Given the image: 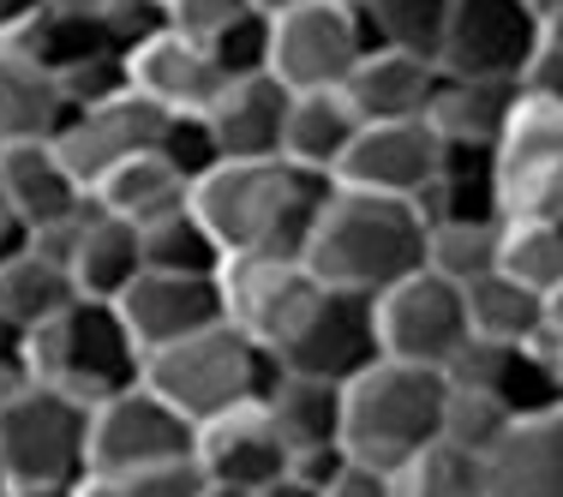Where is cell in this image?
Here are the masks:
<instances>
[{"label":"cell","mask_w":563,"mask_h":497,"mask_svg":"<svg viewBox=\"0 0 563 497\" xmlns=\"http://www.w3.org/2000/svg\"><path fill=\"white\" fill-rule=\"evenodd\" d=\"M324 497H401V486H396V467L347 455V462L336 467V479L324 486Z\"/></svg>","instance_id":"60d3db41"},{"label":"cell","mask_w":563,"mask_h":497,"mask_svg":"<svg viewBox=\"0 0 563 497\" xmlns=\"http://www.w3.org/2000/svg\"><path fill=\"white\" fill-rule=\"evenodd\" d=\"M378 335H384V360L450 372L455 354L474 342L467 288L426 264V270H413L408 281H396V288L378 294Z\"/></svg>","instance_id":"ba28073f"},{"label":"cell","mask_w":563,"mask_h":497,"mask_svg":"<svg viewBox=\"0 0 563 497\" xmlns=\"http://www.w3.org/2000/svg\"><path fill=\"white\" fill-rule=\"evenodd\" d=\"M504 276H516L533 294H563V228L558 222H504Z\"/></svg>","instance_id":"d590c367"},{"label":"cell","mask_w":563,"mask_h":497,"mask_svg":"<svg viewBox=\"0 0 563 497\" xmlns=\"http://www.w3.org/2000/svg\"><path fill=\"white\" fill-rule=\"evenodd\" d=\"M19 360H24V372H31V384L73 389L90 408L120 396V389H132V384H144V366H151V354L139 347V335L120 318V306L85 300V294H78L66 312L48 318V324L24 330Z\"/></svg>","instance_id":"3957f363"},{"label":"cell","mask_w":563,"mask_h":497,"mask_svg":"<svg viewBox=\"0 0 563 497\" xmlns=\"http://www.w3.org/2000/svg\"><path fill=\"white\" fill-rule=\"evenodd\" d=\"M66 90L43 60H31L24 48L0 43V144L24 139H55L66 126Z\"/></svg>","instance_id":"4316f807"},{"label":"cell","mask_w":563,"mask_h":497,"mask_svg":"<svg viewBox=\"0 0 563 497\" xmlns=\"http://www.w3.org/2000/svg\"><path fill=\"white\" fill-rule=\"evenodd\" d=\"M73 300H78L73 270H60V264L43 258L36 246L0 258V330L24 335L36 324H48L55 312H66Z\"/></svg>","instance_id":"f1b7e54d"},{"label":"cell","mask_w":563,"mask_h":497,"mask_svg":"<svg viewBox=\"0 0 563 497\" xmlns=\"http://www.w3.org/2000/svg\"><path fill=\"white\" fill-rule=\"evenodd\" d=\"M168 120H174L168 109H156L151 97L126 90V97H109V102H97V109L66 114V126L55 132V151H60V163L73 168V180L85 186V192H97L120 163H132V156H144V151H163Z\"/></svg>","instance_id":"7c38bea8"},{"label":"cell","mask_w":563,"mask_h":497,"mask_svg":"<svg viewBox=\"0 0 563 497\" xmlns=\"http://www.w3.org/2000/svg\"><path fill=\"white\" fill-rule=\"evenodd\" d=\"M450 12H455V0H378L366 12V24L378 48H413V55L438 60L450 36Z\"/></svg>","instance_id":"e575fe53"},{"label":"cell","mask_w":563,"mask_h":497,"mask_svg":"<svg viewBox=\"0 0 563 497\" xmlns=\"http://www.w3.org/2000/svg\"><path fill=\"white\" fill-rule=\"evenodd\" d=\"M120 318L132 324L144 354H163V347L186 342V335L228 324V288L222 276H174V270H144L120 294Z\"/></svg>","instance_id":"2e32d148"},{"label":"cell","mask_w":563,"mask_h":497,"mask_svg":"<svg viewBox=\"0 0 563 497\" xmlns=\"http://www.w3.org/2000/svg\"><path fill=\"white\" fill-rule=\"evenodd\" d=\"M198 450V426L151 384H132L90 408V474H144L186 462Z\"/></svg>","instance_id":"9c48e42d"},{"label":"cell","mask_w":563,"mask_h":497,"mask_svg":"<svg viewBox=\"0 0 563 497\" xmlns=\"http://www.w3.org/2000/svg\"><path fill=\"white\" fill-rule=\"evenodd\" d=\"M444 408H450V372L378 360L342 389V443L360 462L401 467L432 438H444Z\"/></svg>","instance_id":"277c9868"},{"label":"cell","mask_w":563,"mask_h":497,"mask_svg":"<svg viewBox=\"0 0 563 497\" xmlns=\"http://www.w3.org/2000/svg\"><path fill=\"white\" fill-rule=\"evenodd\" d=\"M126 73H132V90L151 97L156 109H168V114H205L210 102L222 97V85H228L217 48L180 36L174 24H168V31H156L151 43L132 48Z\"/></svg>","instance_id":"d6986e66"},{"label":"cell","mask_w":563,"mask_h":497,"mask_svg":"<svg viewBox=\"0 0 563 497\" xmlns=\"http://www.w3.org/2000/svg\"><path fill=\"white\" fill-rule=\"evenodd\" d=\"M545 48V12L533 0H455L438 66L462 78H528Z\"/></svg>","instance_id":"30bf717a"},{"label":"cell","mask_w":563,"mask_h":497,"mask_svg":"<svg viewBox=\"0 0 563 497\" xmlns=\"http://www.w3.org/2000/svg\"><path fill=\"white\" fill-rule=\"evenodd\" d=\"M509 426H516V413H509L498 396H486V389H467V384H450L444 438L467 443V450H479V455H492V450L509 438Z\"/></svg>","instance_id":"8d00e7d4"},{"label":"cell","mask_w":563,"mask_h":497,"mask_svg":"<svg viewBox=\"0 0 563 497\" xmlns=\"http://www.w3.org/2000/svg\"><path fill=\"white\" fill-rule=\"evenodd\" d=\"M444 163H450V144L438 139L432 120H366L336 168V186L384 192V198H420L444 174Z\"/></svg>","instance_id":"9a60e30c"},{"label":"cell","mask_w":563,"mask_h":497,"mask_svg":"<svg viewBox=\"0 0 563 497\" xmlns=\"http://www.w3.org/2000/svg\"><path fill=\"white\" fill-rule=\"evenodd\" d=\"M144 264H151V270H174V276H222L228 252L205 228V217L186 205V210H174V217L144 228Z\"/></svg>","instance_id":"d6a6232c"},{"label":"cell","mask_w":563,"mask_h":497,"mask_svg":"<svg viewBox=\"0 0 563 497\" xmlns=\"http://www.w3.org/2000/svg\"><path fill=\"white\" fill-rule=\"evenodd\" d=\"M151 264H144V228L109 217V210H97V222H90L85 246H78L73 258V281L85 300H120V294L132 288Z\"/></svg>","instance_id":"f546056e"},{"label":"cell","mask_w":563,"mask_h":497,"mask_svg":"<svg viewBox=\"0 0 563 497\" xmlns=\"http://www.w3.org/2000/svg\"><path fill=\"white\" fill-rule=\"evenodd\" d=\"M24 246H31V222H24L19 205L0 192V258H12V252H24Z\"/></svg>","instance_id":"f6af8a7d"},{"label":"cell","mask_w":563,"mask_h":497,"mask_svg":"<svg viewBox=\"0 0 563 497\" xmlns=\"http://www.w3.org/2000/svg\"><path fill=\"white\" fill-rule=\"evenodd\" d=\"M545 306H552L545 294L521 288L504 270L467 281V318H474V335H486V342H533L545 324Z\"/></svg>","instance_id":"1f68e13d"},{"label":"cell","mask_w":563,"mask_h":497,"mask_svg":"<svg viewBox=\"0 0 563 497\" xmlns=\"http://www.w3.org/2000/svg\"><path fill=\"white\" fill-rule=\"evenodd\" d=\"M545 48H563V0L545 7Z\"/></svg>","instance_id":"681fc988"},{"label":"cell","mask_w":563,"mask_h":497,"mask_svg":"<svg viewBox=\"0 0 563 497\" xmlns=\"http://www.w3.org/2000/svg\"><path fill=\"white\" fill-rule=\"evenodd\" d=\"M336 180L294 168L288 156L264 163H217L198 174L192 210L222 240L228 258H306Z\"/></svg>","instance_id":"6da1fadb"},{"label":"cell","mask_w":563,"mask_h":497,"mask_svg":"<svg viewBox=\"0 0 563 497\" xmlns=\"http://www.w3.org/2000/svg\"><path fill=\"white\" fill-rule=\"evenodd\" d=\"M205 497H264V492H246V486H210Z\"/></svg>","instance_id":"f5cc1de1"},{"label":"cell","mask_w":563,"mask_h":497,"mask_svg":"<svg viewBox=\"0 0 563 497\" xmlns=\"http://www.w3.org/2000/svg\"><path fill=\"white\" fill-rule=\"evenodd\" d=\"M24 389H31V372H24V360H19V335L0 330V413H7Z\"/></svg>","instance_id":"7bdbcfd3"},{"label":"cell","mask_w":563,"mask_h":497,"mask_svg":"<svg viewBox=\"0 0 563 497\" xmlns=\"http://www.w3.org/2000/svg\"><path fill=\"white\" fill-rule=\"evenodd\" d=\"M0 192L19 205V217L31 228L66 217L85 205V186L73 180V168L60 163L55 139H24V144H0Z\"/></svg>","instance_id":"cb8c5ba5"},{"label":"cell","mask_w":563,"mask_h":497,"mask_svg":"<svg viewBox=\"0 0 563 497\" xmlns=\"http://www.w3.org/2000/svg\"><path fill=\"white\" fill-rule=\"evenodd\" d=\"M48 0H0V43H19L36 19H43Z\"/></svg>","instance_id":"ee69618b"},{"label":"cell","mask_w":563,"mask_h":497,"mask_svg":"<svg viewBox=\"0 0 563 497\" xmlns=\"http://www.w3.org/2000/svg\"><path fill=\"white\" fill-rule=\"evenodd\" d=\"M276 378H282V354L264 347L258 335H246L234 318L163 347L144 366V384L163 389L192 426L217 420V413H234L246 401H264L276 389Z\"/></svg>","instance_id":"5b68a950"},{"label":"cell","mask_w":563,"mask_h":497,"mask_svg":"<svg viewBox=\"0 0 563 497\" xmlns=\"http://www.w3.org/2000/svg\"><path fill=\"white\" fill-rule=\"evenodd\" d=\"M366 120L354 114L347 90H294V109H288V132H282V156L306 174H324L336 180L347 144L360 139Z\"/></svg>","instance_id":"d4e9b609"},{"label":"cell","mask_w":563,"mask_h":497,"mask_svg":"<svg viewBox=\"0 0 563 497\" xmlns=\"http://www.w3.org/2000/svg\"><path fill=\"white\" fill-rule=\"evenodd\" d=\"M73 497H126V492H120V479H109V474H85L73 486Z\"/></svg>","instance_id":"7dc6e473"},{"label":"cell","mask_w":563,"mask_h":497,"mask_svg":"<svg viewBox=\"0 0 563 497\" xmlns=\"http://www.w3.org/2000/svg\"><path fill=\"white\" fill-rule=\"evenodd\" d=\"M252 7L264 12V19H276V12H288V7H300V0H252Z\"/></svg>","instance_id":"816d5d0a"},{"label":"cell","mask_w":563,"mask_h":497,"mask_svg":"<svg viewBox=\"0 0 563 497\" xmlns=\"http://www.w3.org/2000/svg\"><path fill=\"white\" fill-rule=\"evenodd\" d=\"M438 78L444 66L432 55H413V48H372L366 60L347 78V102L360 120H426L438 97Z\"/></svg>","instance_id":"7402d4cb"},{"label":"cell","mask_w":563,"mask_h":497,"mask_svg":"<svg viewBox=\"0 0 563 497\" xmlns=\"http://www.w3.org/2000/svg\"><path fill=\"white\" fill-rule=\"evenodd\" d=\"M450 384L498 396L516 420H533V413H545L563 401V372L545 360L540 342H486V335H474V342L455 354Z\"/></svg>","instance_id":"ac0fdd59"},{"label":"cell","mask_w":563,"mask_h":497,"mask_svg":"<svg viewBox=\"0 0 563 497\" xmlns=\"http://www.w3.org/2000/svg\"><path fill=\"white\" fill-rule=\"evenodd\" d=\"M0 462L12 486H78L90 474V401L31 384L0 413Z\"/></svg>","instance_id":"8992f818"},{"label":"cell","mask_w":563,"mask_h":497,"mask_svg":"<svg viewBox=\"0 0 563 497\" xmlns=\"http://www.w3.org/2000/svg\"><path fill=\"white\" fill-rule=\"evenodd\" d=\"M528 85L516 78H462V73H444L438 78V97H432V126L450 151H498L509 120H516Z\"/></svg>","instance_id":"44dd1931"},{"label":"cell","mask_w":563,"mask_h":497,"mask_svg":"<svg viewBox=\"0 0 563 497\" xmlns=\"http://www.w3.org/2000/svg\"><path fill=\"white\" fill-rule=\"evenodd\" d=\"M504 222H563V109L521 97L498 144Z\"/></svg>","instance_id":"8fae6325"},{"label":"cell","mask_w":563,"mask_h":497,"mask_svg":"<svg viewBox=\"0 0 563 497\" xmlns=\"http://www.w3.org/2000/svg\"><path fill=\"white\" fill-rule=\"evenodd\" d=\"M401 497H492V455L455 438H432L413 462L396 467Z\"/></svg>","instance_id":"4dcf8cb0"},{"label":"cell","mask_w":563,"mask_h":497,"mask_svg":"<svg viewBox=\"0 0 563 497\" xmlns=\"http://www.w3.org/2000/svg\"><path fill=\"white\" fill-rule=\"evenodd\" d=\"M246 19H258V7L252 0H168V24L180 36H192V43L217 48L228 31H240Z\"/></svg>","instance_id":"74e56055"},{"label":"cell","mask_w":563,"mask_h":497,"mask_svg":"<svg viewBox=\"0 0 563 497\" xmlns=\"http://www.w3.org/2000/svg\"><path fill=\"white\" fill-rule=\"evenodd\" d=\"M378 360H384L378 294H360V288H324L306 330L282 347L288 372H312V378H330V384H354Z\"/></svg>","instance_id":"5bb4252c"},{"label":"cell","mask_w":563,"mask_h":497,"mask_svg":"<svg viewBox=\"0 0 563 497\" xmlns=\"http://www.w3.org/2000/svg\"><path fill=\"white\" fill-rule=\"evenodd\" d=\"M222 288H228V318L282 354L306 330V318L318 312L330 281L306 258H228Z\"/></svg>","instance_id":"4fadbf2b"},{"label":"cell","mask_w":563,"mask_h":497,"mask_svg":"<svg viewBox=\"0 0 563 497\" xmlns=\"http://www.w3.org/2000/svg\"><path fill=\"white\" fill-rule=\"evenodd\" d=\"M372 48L378 43H372L366 12H347L336 0H300L271 19L264 73H276L288 90H342Z\"/></svg>","instance_id":"52a82bcc"},{"label":"cell","mask_w":563,"mask_h":497,"mask_svg":"<svg viewBox=\"0 0 563 497\" xmlns=\"http://www.w3.org/2000/svg\"><path fill=\"white\" fill-rule=\"evenodd\" d=\"M558 228H563V222H558Z\"/></svg>","instance_id":"9f6ffc18"},{"label":"cell","mask_w":563,"mask_h":497,"mask_svg":"<svg viewBox=\"0 0 563 497\" xmlns=\"http://www.w3.org/2000/svg\"><path fill=\"white\" fill-rule=\"evenodd\" d=\"M7 497H73V486H7Z\"/></svg>","instance_id":"f907efd6"},{"label":"cell","mask_w":563,"mask_h":497,"mask_svg":"<svg viewBox=\"0 0 563 497\" xmlns=\"http://www.w3.org/2000/svg\"><path fill=\"white\" fill-rule=\"evenodd\" d=\"M192 455H198L210 486H246V492H271L294 467V450H288V438H282V426L271 420L264 401H246L234 413L205 420Z\"/></svg>","instance_id":"e0dca14e"},{"label":"cell","mask_w":563,"mask_h":497,"mask_svg":"<svg viewBox=\"0 0 563 497\" xmlns=\"http://www.w3.org/2000/svg\"><path fill=\"white\" fill-rule=\"evenodd\" d=\"M264 497H324V486H306V479H276V486L271 492H264Z\"/></svg>","instance_id":"c3c4849f"},{"label":"cell","mask_w":563,"mask_h":497,"mask_svg":"<svg viewBox=\"0 0 563 497\" xmlns=\"http://www.w3.org/2000/svg\"><path fill=\"white\" fill-rule=\"evenodd\" d=\"M336 7H347V12H372L378 0H336Z\"/></svg>","instance_id":"db71d44e"},{"label":"cell","mask_w":563,"mask_h":497,"mask_svg":"<svg viewBox=\"0 0 563 497\" xmlns=\"http://www.w3.org/2000/svg\"><path fill=\"white\" fill-rule=\"evenodd\" d=\"M533 7H540V12H545V7H552V0H533Z\"/></svg>","instance_id":"11a10c76"},{"label":"cell","mask_w":563,"mask_h":497,"mask_svg":"<svg viewBox=\"0 0 563 497\" xmlns=\"http://www.w3.org/2000/svg\"><path fill=\"white\" fill-rule=\"evenodd\" d=\"M533 342L545 347V360L563 372V294H552V306H545V324H540V335Z\"/></svg>","instance_id":"bcb514c9"},{"label":"cell","mask_w":563,"mask_h":497,"mask_svg":"<svg viewBox=\"0 0 563 497\" xmlns=\"http://www.w3.org/2000/svg\"><path fill=\"white\" fill-rule=\"evenodd\" d=\"M192 186L198 180L174 163L168 151H144V156H132V163H120L109 180L97 186V205L109 210V217L132 222V228H151V222H163L174 210L192 205Z\"/></svg>","instance_id":"484cf974"},{"label":"cell","mask_w":563,"mask_h":497,"mask_svg":"<svg viewBox=\"0 0 563 497\" xmlns=\"http://www.w3.org/2000/svg\"><path fill=\"white\" fill-rule=\"evenodd\" d=\"M504 258V222H432V246H426V264L450 281H479L492 276Z\"/></svg>","instance_id":"836d02e7"},{"label":"cell","mask_w":563,"mask_h":497,"mask_svg":"<svg viewBox=\"0 0 563 497\" xmlns=\"http://www.w3.org/2000/svg\"><path fill=\"white\" fill-rule=\"evenodd\" d=\"M120 492L126 497H205L210 479L198 467V455H186V462H163V467H144V474H120Z\"/></svg>","instance_id":"ab89813d"},{"label":"cell","mask_w":563,"mask_h":497,"mask_svg":"<svg viewBox=\"0 0 563 497\" xmlns=\"http://www.w3.org/2000/svg\"><path fill=\"white\" fill-rule=\"evenodd\" d=\"M521 85H528V97H540V102H552V109H563V48H540Z\"/></svg>","instance_id":"b9f144b4"},{"label":"cell","mask_w":563,"mask_h":497,"mask_svg":"<svg viewBox=\"0 0 563 497\" xmlns=\"http://www.w3.org/2000/svg\"><path fill=\"white\" fill-rule=\"evenodd\" d=\"M97 12H102V36L120 55H132L156 31H168V0H97Z\"/></svg>","instance_id":"f35d334b"},{"label":"cell","mask_w":563,"mask_h":497,"mask_svg":"<svg viewBox=\"0 0 563 497\" xmlns=\"http://www.w3.org/2000/svg\"><path fill=\"white\" fill-rule=\"evenodd\" d=\"M288 109H294V90L276 73H240L205 109V126L217 139L222 163H264V156H282Z\"/></svg>","instance_id":"ffe728a7"},{"label":"cell","mask_w":563,"mask_h":497,"mask_svg":"<svg viewBox=\"0 0 563 497\" xmlns=\"http://www.w3.org/2000/svg\"><path fill=\"white\" fill-rule=\"evenodd\" d=\"M342 389L347 384H330V378H312V372L282 366V378H276L271 396H264V408H271V420L282 426V438H288L294 455L342 443Z\"/></svg>","instance_id":"83f0119b"},{"label":"cell","mask_w":563,"mask_h":497,"mask_svg":"<svg viewBox=\"0 0 563 497\" xmlns=\"http://www.w3.org/2000/svg\"><path fill=\"white\" fill-rule=\"evenodd\" d=\"M426 246H432V222L413 198H384V192H354L336 186L324 217L312 228L306 264L330 281V288H360L384 294L413 270H426Z\"/></svg>","instance_id":"7a4b0ae2"},{"label":"cell","mask_w":563,"mask_h":497,"mask_svg":"<svg viewBox=\"0 0 563 497\" xmlns=\"http://www.w3.org/2000/svg\"><path fill=\"white\" fill-rule=\"evenodd\" d=\"M492 497H563V401L509 426L492 450Z\"/></svg>","instance_id":"603a6c76"}]
</instances>
